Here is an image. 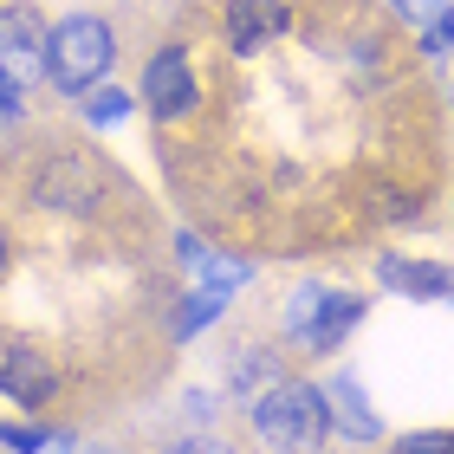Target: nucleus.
Segmentation results:
<instances>
[{"mask_svg":"<svg viewBox=\"0 0 454 454\" xmlns=\"http://www.w3.org/2000/svg\"><path fill=\"white\" fill-rule=\"evenodd\" d=\"M273 383H286V370H279V357L273 350H260V344H247V350H234V364H227V396H234L240 409H254Z\"/></svg>","mask_w":454,"mask_h":454,"instance_id":"nucleus-12","label":"nucleus"},{"mask_svg":"<svg viewBox=\"0 0 454 454\" xmlns=\"http://www.w3.org/2000/svg\"><path fill=\"white\" fill-rule=\"evenodd\" d=\"M176 247H182V260H189L195 286L234 293V286H247V279H254V260H240V254H215V247H201L195 234H176Z\"/></svg>","mask_w":454,"mask_h":454,"instance_id":"nucleus-11","label":"nucleus"},{"mask_svg":"<svg viewBox=\"0 0 454 454\" xmlns=\"http://www.w3.org/2000/svg\"><path fill=\"white\" fill-rule=\"evenodd\" d=\"M422 52H454V0L428 20V33H422Z\"/></svg>","mask_w":454,"mask_h":454,"instance_id":"nucleus-17","label":"nucleus"},{"mask_svg":"<svg viewBox=\"0 0 454 454\" xmlns=\"http://www.w3.org/2000/svg\"><path fill=\"white\" fill-rule=\"evenodd\" d=\"M143 105H150L156 123H176V117L195 111V66H189V52H182V46L150 59V72H143Z\"/></svg>","mask_w":454,"mask_h":454,"instance_id":"nucleus-5","label":"nucleus"},{"mask_svg":"<svg viewBox=\"0 0 454 454\" xmlns=\"http://www.w3.org/2000/svg\"><path fill=\"white\" fill-rule=\"evenodd\" d=\"M247 422H254L260 448H273V454H318L325 428H332V416H325V389L293 383V377L266 389V396L247 409Z\"/></svg>","mask_w":454,"mask_h":454,"instance_id":"nucleus-1","label":"nucleus"},{"mask_svg":"<svg viewBox=\"0 0 454 454\" xmlns=\"http://www.w3.org/2000/svg\"><path fill=\"white\" fill-rule=\"evenodd\" d=\"M325 416H332V428H344L350 442H377L383 435V416L370 409L357 370H338V377H332V389H325Z\"/></svg>","mask_w":454,"mask_h":454,"instance_id":"nucleus-9","label":"nucleus"},{"mask_svg":"<svg viewBox=\"0 0 454 454\" xmlns=\"http://www.w3.org/2000/svg\"><path fill=\"white\" fill-rule=\"evenodd\" d=\"M162 454H234V448L215 442V435H195V442H176V448H162Z\"/></svg>","mask_w":454,"mask_h":454,"instance_id":"nucleus-20","label":"nucleus"},{"mask_svg":"<svg viewBox=\"0 0 454 454\" xmlns=\"http://www.w3.org/2000/svg\"><path fill=\"white\" fill-rule=\"evenodd\" d=\"M0 279H7V240H0Z\"/></svg>","mask_w":454,"mask_h":454,"instance_id":"nucleus-21","label":"nucleus"},{"mask_svg":"<svg viewBox=\"0 0 454 454\" xmlns=\"http://www.w3.org/2000/svg\"><path fill=\"white\" fill-rule=\"evenodd\" d=\"M389 454H454V435L448 428H416V435H403Z\"/></svg>","mask_w":454,"mask_h":454,"instance_id":"nucleus-16","label":"nucleus"},{"mask_svg":"<svg viewBox=\"0 0 454 454\" xmlns=\"http://www.w3.org/2000/svg\"><path fill=\"white\" fill-rule=\"evenodd\" d=\"M85 454H111V448H85Z\"/></svg>","mask_w":454,"mask_h":454,"instance_id":"nucleus-22","label":"nucleus"},{"mask_svg":"<svg viewBox=\"0 0 454 454\" xmlns=\"http://www.w3.org/2000/svg\"><path fill=\"white\" fill-rule=\"evenodd\" d=\"M227 299H234V293H215V286H195V299H189V312H182V325H176V332H182V338H189V332H201V325H208V318L221 312Z\"/></svg>","mask_w":454,"mask_h":454,"instance_id":"nucleus-14","label":"nucleus"},{"mask_svg":"<svg viewBox=\"0 0 454 454\" xmlns=\"http://www.w3.org/2000/svg\"><path fill=\"white\" fill-rule=\"evenodd\" d=\"M111 59H117V39H111V27L98 13H66L46 33V72H52V85L66 98L98 91V78L111 72Z\"/></svg>","mask_w":454,"mask_h":454,"instance_id":"nucleus-2","label":"nucleus"},{"mask_svg":"<svg viewBox=\"0 0 454 454\" xmlns=\"http://www.w3.org/2000/svg\"><path fill=\"white\" fill-rule=\"evenodd\" d=\"M377 279H383V293H396V299H448L454 293V273L435 260H409V254H383L377 260Z\"/></svg>","mask_w":454,"mask_h":454,"instance_id":"nucleus-10","label":"nucleus"},{"mask_svg":"<svg viewBox=\"0 0 454 454\" xmlns=\"http://www.w3.org/2000/svg\"><path fill=\"white\" fill-rule=\"evenodd\" d=\"M0 396L20 403V409H46L59 396V370L39 357L33 344H13L7 357H0Z\"/></svg>","mask_w":454,"mask_h":454,"instance_id":"nucleus-8","label":"nucleus"},{"mask_svg":"<svg viewBox=\"0 0 454 454\" xmlns=\"http://www.w3.org/2000/svg\"><path fill=\"white\" fill-rule=\"evenodd\" d=\"M33 189L46 208H98V195H105V176H98L91 156H46L33 169Z\"/></svg>","mask_w":454,"mask_h":454,"instance_id":"nucleus-6","label":"nucleus"},{"mask_svg":"<svg viewBox=\"0 0 454 454\" xmlns=\"http://www.w3.org/2000/svg\"><path fill=\"white\" fill-rule=\"evenodd\" d=\"M0 442H7L13 454H46L59 435H46V428H33V422H0Z\"/></svg>","mask_w":454,"mask_h":454,"instance_id":"nucleus-15","label":"nucleus"},{"mask_svg":"<svg viewBox=\"0 0 454 454\" xmlns=\"http://www.w3.org/2000/svg\"><path fill=\"white\" fill-rule=\"evenodd\" d=\"M286 27H293L286 0H227V52H240V59L279 46Z\"/></svg>","mask_w":454,"mask_h":454,"instance_id":"nucleus-7","label":"nucleus"},{"mask_svg":"<svg viewBox=\"0 0 454 454\" xmlns=\"http://www.w3.org/2000/svg\"><path fill=\"white\" fill-rule=\"evenodd\" d=\"M448 299H454V293H448Z\"/></svg>","mask_w":454,"mask_h":454,"instance_id":"nucleus-23","label":"nucleus"},{"mask_svg":"<svg viewBox=\"0 0 454 454\" xmlns=\"http://www.w3.org/2000/svg\"><path fill=\"white\" fill-rule=\"evenodd\" d=\"M46 72V20L33 7H0V78L33 85Z\"/></svg>","mask_w":454,"mask_h":454,"instance_id":"nucleus-4","label":"nucleus"},{"mask_svg":"<svg viewBox=\"0 0 454 454\" xmlns=\"http://www.w3.org/2000/svg\"><path fill=\"white\" fill-rule=\"evenodd\" d=\"M20 117H27V98H20L13 78H0V130H13Z\"/></svg>","mask_w":454,"mask_h":454,"instance_id":"nucleus-18","label":"nucleus"},{"mask_svg":"<svg viewBox=\"0 0 454 454\" xmlns=\"http://www.w3.org/2000/svg\"><path fill=\"white\" fill-rule=\"evenodd\" d=\"M357 325H364V299L344 293V286H299V293L286 299V312H279V332L299 350H312V357L344 344Z\"/></svg>","mask_w":454,"mask_h":454,"instance_id":"nucleus-3","label":"nucleus"},{"mask_svg":"<svg viewBox=\"0 0 454 454\" xmlns=\"http://www.w3.org/2000/svg\"><path fill=\"white\" fill-rule=\"evenodd\" d=\"M389 7H396V13L409 20V27H428V20H435V13L448 7V0H389Z\"/></svg>","mask_w":454,"mask_h":454,"instance_id":"nucleus-19","label":"nucleus"},{"mask_svg":"<svg viewBox=\"0 0 454 454\" xmlns=\"http://www.w3.org/2000/svg\"><path fill=\"white\" fill-rule=\"evenodd\" d=\"M85 123H123L130 117V91H85Z\"/></svg>","mask_w":454,"mask_h":454,"instance_id":"nucleus-13","label":"nucleus"}]
</instances>
